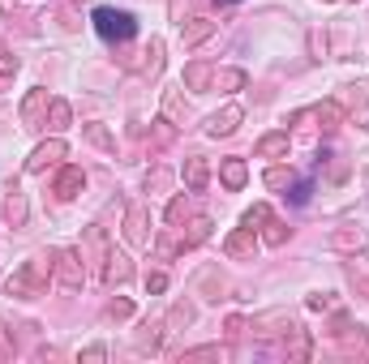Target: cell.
<instances>
[{
	"label": "cell",
	"mask_w": 369,
	"mask_h": 364,
	"mask_svg": "<svg viewBox=\"0 0 369 364\" xmlns=\"http://www.w3.org/2000/svg\"><path fill=\"white\" fill-rule=\"evenodd\" d=\"M22 214H26V202H22V198H9V218H13V223H22Z\"/></svg>",
	"instance_id": "cell-15"
},
{
	"label": "cell",
	"mask_w": 369,
	"mask_h": 364,
	"mask_svg": "<svg viewBox=\"0 0 369 364\" xmlns=\"http://www.w3.org/2000/svg\"><path fill=\"white\" fill-rule=\"evenodd\" d=\"M43 275H47V261H31V266H22V270L9 279V296H22V300H31L43 291Z\"/></svg>",
	"instance_id": "cell-2"
},
{
	"label": "cell",
	"mask_w": 369,
	"mask_h": 364,
	"mask_svg": "<svg viewBox=\"0 0 369 364\" xmlns=\"http://www.w3.org/2000/svg\"><path fill=\"white\" fill-rule=\"evenodd\" d=\"M258 155H288V133H270V137H262L258 141Z\"/></svg>",
	"instance_id": "cell-6"
},
{
	"label": "cell",
	"mask_w": 369,
	"mask_h": 364,
	"mask_svg": "<svg viewBox=\"0 0 369 364\" xmlns=\"http://www.w3.org/2000/svg\"><path fill=\"white\" fill-rule=\"evenodd\" d=\"M288 180H292V172H279V167H275V172H266V184L270 189H284Z\"/></svg>",
	"instance_id": "cell-14"
},
{
	"label": "cell",
	"mask_w": 369,
	"mask_h": 364,
	"mask_svg": "<svg viewBox=\"0 0 369 364\" xmlns=\"http://www.w3.org/2000/svg\"><path fill=\"white\" fill-rule=\"evenodd\" d=\"M224 180H228L232 189L245 184V163H240V159H228V163H224Z\"/></svg>",
	"instance_id": "cell-9"
},
{
	"label": "cell",
	"mask_w": 369,
	"mask_h": 364,
	"mask_svg": "<svg viewBox=\"0 0 369 364\" xmlns=\"http://www.w3.org/2000/svg\"><path fill=\"white\" fill-rule=\"evenodd\" d=\"M236 120H240V107H224V112H215V116L206 120V133H211V137H224V133L236 129Z\"/></svg>",
	"instance_id": "cell-3"
},
{
	"label": "cell",
	"mask_w": 369,
	"mask_h": 364,
	"mask_svg": "<svg viewBox=\"0 0 369 364\" xmlns=\"http://www.w3.org/2000/svg\"><path fill=\"white\" fill-rule=\"evenodd\" d=\"M82 184H86V176L78 172V167H69V172H65V176L56 180V193H60V198H73V193H78Z\"/></svg>",
	"instance_id": "cell-5"
},
{
	"label": "cell",
	"mask_w": 369,
	"mask_h": 364,
	"mask_svg": "<svg viewBox=\"0 0 369 364\" xmlns=\"http://www.w3.org/2000/svg\"><path fill=\"white\" fill-rule=\"evenodd\" d=\"M206 232H211V223H206V218H198V223H193V232H189V245H202Z\"/></svg>",
	"instance_id": "cell-12"
},
{
	"label": "cell",
	"mask_w": 369,
	"mask_h": 364,
	"mask_svg": "<svg viewBox=\"0 0 369 364\" xmlns=\"http://www.w3.org/2000/svg\"><path fill=\"white\" fill-rule=\"evenodd\" d=\"M95 31H99L108 43L116 39H133V31H138V21H133V13H125V9H112V5H99V9H95Z\"/></svg>",
	"instance_id": "cell-1"
},
{
	"label": "cell",
	"mask_w": 369,
	"mask_h": 364,
	"mask_svg": "<svg viewBox=\"0 0 369 364\" xmlns=\"http://www.w3.org/2000/svg\"><path fill=\"white\" fill-rule=\"evenodd\" d=\"M266 240H270V245H279V240H284V227H279V223H270V232H266Z\"/></svg>",
	"instance_id": "cell-18"
},
{
	"label": "cell",
	"mask_w": 369,
	"mask_h": 364,
	"mask_svg": "<svg viewBox=\"0 0 369 364\" xmlns=\"http://www.w3.org/2000/svg\"><path fill=\"white\" fill-rule=\"evenodd\" d=\"M254 232V227H249ZM249 232H236L232 240H228V253H249L254 249V240H249Z\"/></svg>",
	"instance_id": "cell-11"
},
{
	"label": "cell",
	"mask_w": 369,
	"mask_h": 364,
	"mask_svg": "<svg viewBox=\"0 0 369 364\" xmlns=\"http://www.w3.org/2000/svg\"><path fill=\"white\" fill-rule=\"evenodd\" d=\"M60 155H65V141H47V146H39V150L31 155V163H26V172H43V167L52 163V159H60Z\"/></svg>",
	"instance_id": "cell-4"
},
{
	"label": "cell",
	"mask_w": 369,
	"mask_h": 364,
	"mask_svg": "<svg viewBox=\"0 0 369 364\" xmlns=\"http://www.w3.org/2000/svg\"><path fill=\"white\" fill-rule=\"evenodd\" d=\"M309 193H313V184H309V180H301L297 189H292V202H297V206H305V202H309Z\"/></svg>",
	"instance_id": "cell-13"
},
{
	"label": "cell",
	"mask_w": 369,
	"mask_h": 364,
	"mask_svg": "<svg viewBox=\"0 0 369 364\" xmlns=\"http://www.w3.org/2000/svg\"><path fill=\"white\" fill-rule=\"evenodd\" d=\"M73 261H78V257H73V253H65V266H60V279H65L69 287H78V283H82V275H78V266H73Z\"/></svg>",
	"instance_id": "cell-10"
},
{
	"label": "cell",
	"mask_w": 369,
	"mask_h": 364,
	"mask_svg": "<svg viewBox=\"0 0 369 364\" xmlns=\"http://www.w3.org/2000/svg\"><path fill=\"white\" fill-rule=\"evenodd\" d=\"M185 180H189V189H202V184H206V163H202V159H189Z\"/></svg>",
	"instance_id": "cell-8"
},
{
	"label": "cell",
	"mask_w": 369,
	"mask_h": 364,
	"mask_svg": "<svg viewBox=\"0 0 369 364\" xmlns=\"http://www.w3.org/2000/svg\"><path fill=\"white\" fill-rule=\"evenodd\" d=\"M0 69H5V73H9V69H17V60H9L5 52H0Z\"/></svg>",
	"instance_id": "cell-19"
},
{
	"label": "cell",
	"mask_w": 369,
	"mask_h": 364,
	"mask_svg": "<svg viewBox=\"0 0 369 364\" xmlns=\"http://www.w3.org/2000/svg\"><path fill=\"white\" fill-rule=\"evenodd\" d=\"M108 261H112V266H108V283H125V279H129V257H125V253H112Z\"/></svg>",
	"instance_id": "cell-7"
},
{
	"label": "cell",
	"mask_w": 369,
	"mask_h": 364,
	"mask_svg": "<svg viewBox=\"0 0 369 364\" xmlns=\"http://www.w3.org/2000/svg\"><path fill=\"white\" fill-rule=\"evenodd\" d=\"M202 35H211V21H198V26H193V31H189V35H185V39H189V43H198V39H202Z\"/></svg>",
	"instance_id": "cell-17"
},
{
	"label": "cell",
	"mask_w": 369,
	"mask_h": 364,
	"mask_svg": "<svg viewBox=\"0 0 369 364\" xmlns=\"http://www.w3.org/2000/svg\"><path fill=\"white\" fill-rule=\"evenodd\" d=\"M228 5H236V0H228Z\"/></svg>",
	"instance_id": "cell-20"
},
{
	"label": "cell",
	"mask_w": 369,
	"mask_h": 364,
	"mask_svg": "<svg viewBox=\"0 0 369 364\" xmlns=\"http://www.w3.org/2000/svg\"><path fill=\"white\" fill-rule=\"evenodd\" d=\"M185 78H189V86H202V82H206V69H202V64H193Z\"/></svg>",
	"instance_id": "cell-16"
}]
</instances>
